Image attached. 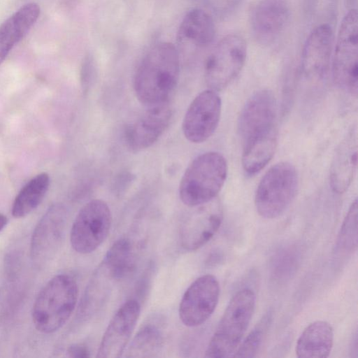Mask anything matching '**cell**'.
<instances>
[{
	"label": "cell",
	"mask_w": 358,
	"mask_h": 358,
	"mask_svg": "<svg viewBox=\"0 0 358 358\" xmlns=\"http://www.w3.org/2000/svg\"><path fill=\"white\" fill-rule=\"evenodd\" d=\"M277 106L269 90L255 92L241 110L238 131L243 146L242 166L252 176L272 159L278 142Z\"/></svg>",
	"instance_id": "6da1fadb"
},
{
	"label": "cell",
	"mask_w": 358,
	"mask_h": 358,
	"mask_svg": "<svg viewBox=\"0 0 358 358\" xmlns=\"http://www.w3.org/2000/svg\"><path fill=\"white\" fill-rule=\"evenodd\" d=\"M180 71V55L174 44H155L135 73L134 88L138 101L148 107L169 103L178 85Z\"/></svg>",
	"instance_id": "7a4b0ae2"
},
{
	"label": "cell",
	"mask_w": 358,
	"mask_h": 358,
	"mask_svg": "<svg viewBox=\"0 0 358 358\" xmlns=\"http://www.w3.org/2000/svg\"><path fill=\"white\" fill-rule=\"evenodd\" d=\"M78 287L75 279L65 273L52 278L38 292L32 307L36 329L51 334L62 328L73 313Z\"/></svg>",
	"instance_id": "3957f363"
},
{
	"label": "cell",
	"mask_w": 358,
	"mask_h": 358,
	"mask_svg": "<svg viewBox=\"0 0 358 358\" xmlns=\"http://www.w3.org/2000/svg\"><path fill=\"white\" fill-rule=\"evenodd\" d=\"M225 158L219 152H207L195 157L187 167L180 182L179 196L189 207L213 200L227 176Z\"/></svg>",
	"instance_id": "277c9868"
},
{
	"label": "cell",
	"mask_w": 358,
	"mask_h": 358,
	"mask_svg": "<svg viewBox=\"0 0 358 358\" xmlns=\"http://www.w3.org/2000/svg\"><path fill=\"white\" fill-rule=\"evenodd\" d=\"M255 303V294L250 289H242L234 295L208 343L206 357H233L251 321Z\"/></svg>",
	"instance_id": "5b68a950"
},
{
	"label": "cell",
	"mask_w": 358,
	"mask_h": 358,
	"mask_svg": "<svg viewBox=\"0 0 358 358\" xmlns=\"http://www.w3.org/2000/svg\"><path fill=\"white\" fill-rule=\"evenodd\" d=\"M299 187L295 167L279 162L264 174L255 193V204L259 215L266 219L281 215L294 199Z\"/></svg>",
	"instance_id": "8992f818"
},
{
	"label": "cell",
	"mask_w": 358,
	"mask_h": 358,
	"mask_svg": "<svg viewBox=\"0 0 358 358\" xmlns=\"http://www.w3.org/2000/svg\"><path fill=\"white\" fill-rule=\"evenodd\" d=\"M332 70L336 83L356 97L358 91V15L355 8L348 10L341 22Z\"/></svg>",
	"instance_id": "52a82bcc"
},
{
	"label": "cell",
	"mask_w": 358,
	"mask_h": 358,
	"mask_svg": "<svg viewBox=\"0 0 358 358\" xmlns=\"http://www.w3.org/2000/svg\"><path fill=\"white\" fill-rule=\"evenodd\" d=\"M247 56V44L237 34H227L215 46L205 63V79L210 89L221 90L240 73Z\"/></svg>",
	"instance_id": "ba28073f"
},
{
	"label": "cell",
	"mask_w": 358,
	"mask_h": 358,
	"mask_svg": "<svg viewBox=\"0 0 358 358\" xmlns=\"http://www.w3.org/2000/svg\"><path fill=\"white\" fill-rule=\"evenodd\" d=\"M112 224L108 204L101 199L85 203L78 213L71 227L70 242L80 254L95 251L106 239Z\"/></svg>",
	"instance_id": "9c48e42d"
},
{
	"label": "cell",
	"mask_w": 358,
	"mask_h": 358,
	"mask_svg": "<svg viewBox=\"0 0 358 358\" xmlns=\"http://www.w3.org/2000/svg\"><path fill=\"white\" fill-rule=\"evenodd\" d=\"M220 285L213 275L196 278L185 292L179 306V317L187 327L204 323L214 313L218 303Z\"/></svg>",
	"instance_id": "30bf717a"
},
{
	"label": "cell",
	"mask_w": 358,
	"mask_h": 358,
	"mask_svg": "<svg viewBox=\"0 0 358 358\" xmlns=\"http://www.w3.org/2000/svg\"><path fill=\"white\" fill-rule=\"evenodd\" d=\"M222 101L216 91L208 89L191 102L183 118L182 128L185 138L199 143L209 138L216 130L221 115Z\"/></svg>",
	"instance_id": "8fae6325"
},
{
	"label": "cell",
	"mask_w": 358,
	"mask_h": 358,
	"mask_svg": "<svg viewBox=\"0 0 358 358\" xmlns=\"http://www.w3.org/2000/svg\"><path fill=\"white\" fill-rule=\"evenodd\" d=\"M140 312L141 306L136 299L127 300L118 308L103 335L96 357L117 358L122 356L131 339Z\"/></svg>",
	"instance_id": "7c38bea8"
},
{
	"label": "cell",
	"mask_w": 358,
	"mask_h": 358,
	"mask_svg": "<svg viewBox=\"0 0 358 358\" xmlns=\"http://www.w3.org/2000/svg\"><path fill=\"white\" fill-rule=\"evenodd\" d=\"M66 210L61 204H54L46 210L36 225L30 243L33 262L43 264L55 254L64 231Z\"/></svg>",
	"instance_id": "4fadbf2b"
},
{
	"label": "cell",
	"mask_w": 358,
	"mask_h": 358,
	"mask_svg": "<svg viewBox=\"0 0 358 358\" xmlns=\"http://www.w3.org/2000/svg\"><path fill=\"white\" fill-rule=\"evenodd\" d=\"M334 45V32L327 23L315 27L304 43L301 60L302 75L308 80L319 81L327 74Z\"/></svg>",
	"instance_id": "5bb4252c"
},
{
	"label": "cell",
	"mask_w": 358,
	"mask_h": 358,
	"mask_svg": "<svg viewBox=\"0 0 358 358\" xmlns=\"http://www.w3.org/2000/svg\"><path fill=\"white\" fill-rule=\"evenodd\" d=\"M183 222L180 230V241L187 251L196 250L206 244L216 234L222 222V210L213 200L196 206Z\"/></svg>",
	"instance_id": "9a60e30c"
},
{
	"label": "cell",
	"mask_w": 358,
	"mask_h": 358,
	"mask_svg": "<svg viewBox=\"0 0 358 358\" xmlns=\"http://www.w3.org/2000/svg\"><path fill=\"white\" fill-rule=\"evenodd\" d=\"M289 18L290 8L286 0H260L250 16L255 39L264 45L273 43L283 33Z\"/></svg>",
	"instance_id": "2e32d148"
},
{
	"label": "cell",
	"mask_w": 358,
	"mask_h": 358,
	"mask_svg": "<svg viewBox=\"0 0 358 358\" xmlns=\"http://www.w3.org/2000/svg\"><path fill=\"white\" fill-rule=\"evenodd\" d=\"M172 113L169 103L148 107L147 111L126 131V141L133 151L153 145L166 130Z\"/></svg>",
	"instance_id": "e0dca14e"
},
{
	"label": "cell",
	"mask_w": 358,
	"mask_h": 358,
	"mask_svg": "<svg viewBox=\"0 0 358 358\" xmlns=\"http://www.w3.org/2000/svg\"><path fill=\"white\" fill-rule=\"evenodd\" d=\"M357 162V134L354 127L339 144L330 169V185L334 192H345L350 185Z\"/></svg>",
	"instance_id": "ac0fdd59"
},
{
	"label": "cell",
	"mask_w": 358,
	"mask_h": 358,
	"mask_svg": "<svg viewBox=\"0 0 358 358\" xmlns=\"http://www.w3.org/2000/svg\"><path fill=\"white\" fill-rule=\"evenodd\" d=\"M39 15V6L36 3H28L0 25V64L13 47L27 35Z\"/></svg>",
	"instance_id": "d6986e66"
},
{
	"label": "cell",
	"mask_w": 358,
	"mask_h": 358,
	"mask_svg": "<svg viewBox=\"0 0 358 358\" xmlns=\"http://www.w3.org/2000/svg\"><path fill=\"white\" fill-rule=\"evenodd\" d=\"M215 26L211 16L205 10L194 8L186 13L177 33L180 46L203 48L212 43Z\"/></svg>",
	"instance_id": "ffe728a7"
},
{
	"label": "cell",
	"mask_w": 358,
	"mask_h": 358,
	"mask_svg": "<svg viewBox=\"0 0 358 358\" xmlns=\"http://www.w3.org/2000/svg\"><path fill=\"white\" fill-rule=\"evenodd\" d=\"M334 344V330L329 323L317 320L307 326L299 337L295 352L299 358L328 357Z\"/></svg>",
	"instance_id": "44dd1931"
},
{
	"label": "cell",
	"mask_w": 358,
	"mask_h": 358,
	"mask_svg": "<svg viewBox=\"0 0 358 358\" xmlns=\"http://www.w3.org/2000/svg\"><path fill=\"white\" fill-rule=\"evenodd\" d=\"M50 185V177L46 173L38 174L30 180L16 196L13 206L12 215L20 218L29 215L43 201Z\"/></svg>",
	"instance_id": "7402d4cb"
},
{
	"label": "cell",
	"mask_w": 358,
	"mask_h": 358,
	"mask_svg": "<svg viewBox=\"0 0 358 358\" xmlns=\"http://www.w3.org/2000/svg\"><path fill=\"white\" fill-rule=\"evenodd\" d=\"M164 342L162 328L158 322L149 321L141 326L131 341L126 357H153L162 350Z\"/></svg>",
	"instance_id": "603a6c76"
},
{
	"label": "cell",
	"mask_w": 358,
	"mask_h": 358,
	"mask_svg": "<svg viewBox=\"0 0 358 358\" xmlns=\"http://www.w3.org/2000/svg\"><path fill=\"white\" fill-rule=\"evenodd\" d=\"M134 263V248L126 238L116 241L106 252L100 266L113 280L123 278Z\"/></svg>",
	"instance_id": "cb8c5ba5"
},
{
	"label": "cell",
	"mask_w": 358,
	"mask_h": 358,
	"mask_svg": "<svg viewBox=\"0 0 358 358\" xmlns=\"http://www.w3.org/2000/svg\"><path fill=\"white\" fill-rule=\"evenodd\" d=\"M357 199L352 203L341 225L336 244V252L339 255H350L357 248Z\"/></svg>",
	"instance_id": "d4e9b609"
},
{
	"label": "cell",
	"mask_w": 358,
	"mask_h": 358,
	"mask_svg": "<svg viewBox=\"0 0 358 358\" xmlns=\"http://www.w3.org/2000/svg\"><path fill=\"white\" fill-rule=\"evenodd\" d=\"M271 319V314H266L245 338L241 342L233 357L243 358L255 357L262 343Z\"/></svg>",
	"instance_id": "484cf974"
},
{
	"label": "cell",
	"mask_w": 358,
	"mask_h": 358,
	"mask_svg": "<svg viewBox=\"0 0 358 358\" xmlns=\"http://www.w3.org/2000/svg\"><path fill=\"white\" fill-rule=\"evenodd\" d=\"M212 8L220 14H227L233 10L240 0H206Z\"/></svg>",
	"instance_id": "4316f807"
},
{
	"label": "cell",
	"mask_w": 358,
	"mask_h": 358,
	"mask_svg": "<svg viewBox=\"0 0 358 358\" xmlns=\"http://www.w3.org/2000/svg\"><path fill=\"white\" fill-rule=\"evenodd\" d=\"M67 354L71 357H90V352L87 346L83 343H75L70 345L67 349Z\"/></svg>",
	"instance_id": "83f0119b"
},
{
	"label": "cell",
	"mask_w": 358,
	"mask_h": 358,
	"mask_svg": "<svg viewBox=\"0 0 358 358\" xmlns=\"http://www.w3.org/2000/svg\"><path fill=\"white\" fill-rule=\"evenodd\" d=\"M7 223V217L4 215L0 213V231L6 226Z\"/></svg>",
	"instance_id": "f1b7e54d"
}]
</instances>
